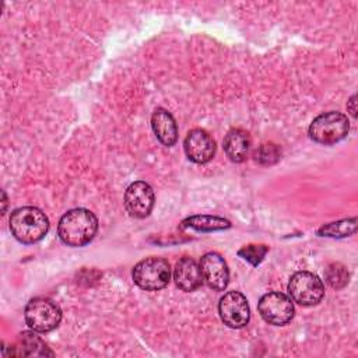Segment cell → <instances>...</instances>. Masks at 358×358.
Masks as SVG:
<instances>
[{"instance_id":"8992f818","label":"cell","mask_w":358,"mask_h":358,"mask_svg":"<svg viewBox=\"0 0 358 358\" xmlns=\"http://www.w3.org/2000/svg\"><path fill=\"white\" fill-rule=\"evenodd\" d=\"M288 292L294 302L302 306L317 305L324 296L322 280L309 271H296L288 282Z\"/></svg>"},{"instance_id":"277c9868","label":"cell","mask_w":358,"mask_h":358,"mask_svg":"<svg viewBox=\"0 0 358 358\" xmlns=\"http://www.w3.org/2000/svg\"><path fill=\"white\" fill-rule=\"evenodd\" d=\"M25 323L32 331L48 333L55 330L62 320V309L59 305L43 296H36L28 301L24 310Z\"/></svg>"},{"instance_id":"44dd1931","label":"cell","mask_w":358,"mask_h":358,"mask_svg":"<svg viewBox=\"0 0 358 358\" xmlns=\"http://www.w3.org/2000/svg\"><path fill=\"white\" fill-rule=\"evenodd\" d=\"M357 96L355 95H352L351 98H350V101H348V103H347V109H348V112H350V115L352 116V117H357V106H355V103H357Z\"/></svg>"},{"instance_id":"7c38bea8","label":"cell","mask_w":358,"mask_h":358,"mask_svg":"<svg viewBox=\"0 0 358 358\" xmlns=\"http://www.w3.org/2000/svg\"><path fill=\"white\" fill-rule=\"evenodd\" d=\"M173 281L185 292L196 291L203 282L200 266L192 257H182L173 268Z\"/></svg>"},{"instance_id":"4fadbf2b","label":"cell","mask_w":358,"mask_h":358,"mask_svg":"<svg viewBox=\"0 0 358 358\" xmlns=\"http://www.w3.org/2000/svg\"><path fill=\"white\" fill-rule=\"evenodd\" d=\"M151 127L158 141L166 147H172L178 140V126L171 115L164 108H157L151 116Z\"/></svg>"},{"instance_id":"5b68a950","label":"cell","mask_w":358,"mask_h":358,"mask_svg":"<svg viewBox=\"0 0 358 358\" xmlns=\"http://www.w3.org/2000/svg\"><path fill=\"white\" fill-rule=\"evenodd\" d=\"M133 281L145 291H158L171 280V266L164 257H147L138 262L131 271Z\"/></svg>"},{"instance_id":"5bb4252c","label":"cell","mask_w":358,"mask_h":358,"mask_svg":"<svg viewBox=\"0 0 358 358\" xmlns=\"http://www.w3.org/2000/svg\"><path fill=\"white\" fill-rule=\"evenodd\" d=\"M250 150L249 133L243 129H231L224 137V151L232 162H243Z\"/></svg>"},{"instance_id":"9a60e30c","label":"cell","mask_w":358,"mask_h":358,"mask_svg":"<svg viewBox=\"0 0 358 358\" xmlns=\"http://www.w3.org/2000/svg\"><path fill=\"white\" fill-rule=\"evenodd\" d=\"M13 355L15 357H45V355H53V352L48 348V345L43 343L41 337H38L32 331H22L18 336L17 344L14 347Z\"/></svg>"},{"instance_id":"ba28073f","label":"cell","mask_w":358,"mask_h":358,"mask_svg":"<svg viewBox=\"0 0 358 358\" xmlns=\"http://www.w3.org/2000/svg\"><path fill=\"white\" fill-rule=\"evenodd\" d=\"M218 313L224 324L232 329H241L246 326L250 319L248 299L238 291H229L224 294L218 303Z\"/></svg>"},{"instance_id":"3957f363","label":"cell","mask_w":358,"mask_h":358,"mask_svg":"<svg viewBox=\"0 0 358 358\" xmlns=\"http://www.w3.org/2000/svg\"><path fill=\"white\" fill-rule=\"evenodd\" d=\"M350 131V122L345 115L330 110L316 116L309 124V137L323 145H331L347 137Z\"/></svg>"},{"instance_id":"ffe728a7","label":"cell","mask_w":358,"mask_h":358,"mask_svg":"<svg viewBox=\"0 0 358 358\" xmlns=\"http://www.w3.org/2000/svg\"><path fill=\"white\" fill-rule=\"evenodd\" d=\"M267 250L268 249L264 245H248V246H243L242 249H239L238 255L241 257H243L245 260H248L249 263H252L253 266H257L263 260Z\"/></svg>"},{"instance_id":"30bf717a","label":"cell","mask_w":358,"mask_h":358,"mask_svg":"<svg viewBox=\"0 0 358 358\" xmlns=\"http://www.w3.org/2000/svg\"><path fill=\"white\" fill-rule=\"evenodd\" d=\"M201 278L213 291H224L229 281V270L224 257L215 252H208L200 259Z\"/></svg>"},{"instance_id":"7a4b0ae2","label":"cell","mask_w":358,"mask_h":358,"mask_svg":"<svg viewBox=\"0 0 358 358\" xmlns=\"http://www.w3.org/2000/svg\"><path fill=\"white\" fill-rule=\"evenodd\" d=\"M11 235L21 243L31 245L39 242L49 231V220L36 207L15 208L8 220Z\"/></svg>"},{"instance_id":"6da1fadb","label":"cell","mask_w":358,"mask_h":358,"mask_svg":"<svg viewBox=\"0 0 358 358\" xmlns=\"http://www.w3.org/2000/svg\"><path fill=\"white\" fill-rule=\"evenodd\" d=\"M98 231V218L87 208H73L59 221L57 235L60 241L71 248L90 243Z\"/></svg>"},{"instance_id":"d6986e66","label":"cell","mask_w":358,"mask_h":358,"mask_svg":"<svg viewBox=\"0 0 358 358\" xmlns=\"http://www.w3.org/2000/svg\"><path fill=\"white\" fill-rule=\"evenodd\" d=\"M281 150L273 143L262 144L256 151V161L262 165H273L280 159Z\"/></svg>"},{"instance_id":"2e32d148","label":"cell","mask_w":358,"mask_h":358,"mask_svg":"<svg viewBox=\"0 0 358 358\" xmlns=\"http://www.w3.org/2000/svg\"><path fill=\"white\" fill-rule=\"evenodd\" d=\"M183 227L193 228L201 232H211V231H221L231 228V222L225 218L215 217V215H192L183 220Z\"/></svg>"},{"instance_id":"ac0fdd59","label":"cell","mask_w":358,"mask_h":358,"mask_svg":"<svg viewBox=\"0 0 358 358\" xmlns=\"http://www.w3.org/2000/svg\"><path fill=\"white\" fill-rule=\"evenodd\" d=\"M324 278L331 288L340 289L348 284L350 274L347 271V267L343 266L341 263H331L327 266L324 271Z\"/></svg>"},{"instance_id":"9c48e42d","label":"cell","mask_w":358,"mask_h":358,"mask_svg":"<svg viewBox=\"0 0 358 358\" xmlns=\"http://www.w3.org/2000/svg\"><path fill=\"white\" fill-rule=\"evenodd\" d=\"M152 187L144 180H136L124 192V208L134 218H145L154 207Z\"/></svg>"},{"instance_id":"8fae6325","label":"cell","mask_w":358,"mask_h":358,"mask_svg":"<svg viewBox=\"0 0 358 358\" xmlns=\"http://www.w3.org/2000/svg\"><path fill=\"white\" fill-rule=\"evenodd\" d=\"M186 157L196 164H206L211 161L215 154V141L203 129H193L187 133L183 141Z\"/></svg>"},{"instance_id":"e0dca14e","label":"cell","mask_w":358,"mask_h":358,"mask_svg":"<svg viewBox=\"0 0 358 358\" xmlns=\"http://www.w3.org/2000/svg\"><path fill=\"white\" fill-rule=\"evenodd\" d=\"M357 232V218H345L336 222L326 224L319 228L317 235L327 238H345Z\"/></svg>"},{"instance_id":"52a82bcc","label":"cell","mask_w":358,"mask_h":358,"mask_svg":"<svg viewBox=\"0 0 358 358\" xmlns=\"http://www.w3.org/2000/svg\"><path fill=\"white\" fill-rule=\"evenodd\" d=\"M257 309L263 320L274 326H284L294 317L292 299L278 291L264 294L259 301Z\"/></svg>"}]
</instances>
